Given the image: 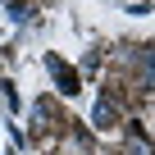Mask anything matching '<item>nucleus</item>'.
I'll return each instance as SVG.
<instances>
[{
    "mask_svg": "<svg viewBox=\"0 0 155 155\" xmlns=\"http://www.w3.org/2000/svg\"><path fill=\"white\" fill-rule=\"evenodd\" d=\"M91 119H96V128H114L119 123V101L114 96H101L96 110H91Z\"/></svg>",
    "mask_w": 155,
    "mask_h": 155,
    "instance_id": "nucleus-1",
    "label": "nucleus"
},
{
    "mask_svg": "<svg viewBox=\"0 0 155 155\" xmlns=\"http://www.w3.org/2000/svg\"><path fill=\"white\" fill-rule=\"evenodd\" d=\"M46 68H50V73H55V82H59V91H68V96H73V91H78V73H73V68H64V64H59V59H55V55H50V59H46Z\"/></svg>",
    "mask_w": 155,
    "mask_h": 155,
    "instance_id": "nucleus-2",
    "label": "nucleus"
},
{
    "mask_svg": "<svg viewBox=\"0 0 155 155\" xmlns=\"http://www.w3.org/2000/svg\"><path fill=\"white\" fill-rule=\"evenodd\" d=\"M137 59H141V82H146V87H155V46H141V50H137Z\"/></svg>",
    "mask_w": 155,
    "mask_h": 155,
    "instance_id": "nucleus-3",
    "label": "nucleus"
},
{
    "mask_svg": "<svg viewBox=\"0 0 155 155\" xmlns=\"http://www.w3.org/2000/svg\"><path fill=\"white\" fill-rule=\"evenodd\" d=\"M128 155H150V141H146V137H141L137 128L128 132Z\"/></svg>",
    "mask_w": 155,
    "mask_h": 155,
    "instance_id": "nucleus-4",
    "label": "nucleus"
}]
</instances>
